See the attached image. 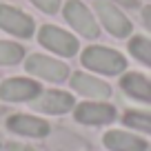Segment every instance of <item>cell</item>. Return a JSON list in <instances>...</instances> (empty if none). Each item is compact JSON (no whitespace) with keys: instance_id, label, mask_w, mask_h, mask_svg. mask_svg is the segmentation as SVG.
<instances>
[{"instance_id":"obj_3","label":"cell","mask_w":151,"mask_h":151,"mask_svg":"<svg viewBox=\"0 0 151 151\" xmlns=\"http://www.w3.org/2000/svg\"><path fill=\"white\" fill-rule=\"evenodd\" d=\"M24 69L31 76L42 78V80H49V82H62V80H67V76H69V67H67L65 62H58V60H53V58H49V56H40V53L29 56L27 62H24Z\"/></svg>"},{"instance_id":"obj_21","label":"cell","mask_w":151,"mask_h":151,"mask_svg":"<svg viewBox=\"0 0 151 151\" xmlns=\"http://www.w3.org/2000/svg\"><path fill=\"white\" fill-rule=\"evenodd\" d=\"M147 151H151V147H149V149H147Z\"/></svg>"},{"instance_id":"obj_11","label":"cell","mask_w":151,"mask_h":151,"mask_svg":"<svg viewBox=\"0 0 151 151\" xmlns=\"http://www.w3.org/2000/svg\"><path fill=\"white\" fill-rule=\"evenodd\" d=\"M7 127L16 133H22V136H29V138H45L51 127H49L47 120H40L36 116H22V113H16L7 120Z\"/></svg>"},{"instance_id":"obj_19","label":"cell","mask_w":151,"mask_h":151,"mask_svg":"<svg viewBox=\"0 0 151 151\" xmlns=\"http://www.w3.org/2000/svg\"><path fill=\"white\" fill-rule=\"evenodd\" d=\"M7 151H36V149L24 147V145H16V142H9V145H7Z\"/></svg>"},{"instance_id":"obj_6","label":"cell","mask_w":151,"mask_h":151,"mask_svg":"<svg viewBox=\"0 0 151 151\" xmlns=\"http://www.w3.org/2000/svg\"><path fill=\"white\" fill-rule=\"evenodd\" d=\"M0 29H5L11 36H18V38H31L36 22H33L31 16H27L24 11L16 9V7L0 5Z\"/></svg>"},{"instance_id":"obj_8","label":"cell","mask_w":151,"mask_h":151,"mask_svg":"<svg viewBox=\"0 0 151 151\" xmlns=\"http://www.w3.org/2000/svg\"><path fill=\"white\" fill-rule=\"evenodd\" d=\"M40 96V85L29 78H9L0 85V98L7 102H27Z\"/></svg>"},{"instance_id":"obj_18","label":"cell","mask_w":151,"mask_h":151,"mask_svg":"<svg viewBox=\"0 0 151 151\" xmlns=\"http://www.w3.org/2000/svg\"><path fill=\"white\" fill-rule=\"evenodd\" d=\"M142 20H145V27L151 31V7H145V9H142Z\"/></svg>"},{"instance_id":"obj_13","label":"cell","mask_w":151,"mask_h":151,"mask_svg":"<svg viewBox=\"0 0 151 151\" xmlns=\"http://www.w3.org/2000/svg\"><path fill=\"white\" fill-rule=\"evenodd\" d=\"M122 89L127 91L131 98L142 100V102H151V80H147L142 73H127L120 80Z\"/></svg>"},{"instance_id":"obj_7","label":"cell","mask_w":151,"mask_h":151,"mask_svg":"<svg viewBox=\"0 0 151 151\" xmlns=\"http://www.w3.org/2000/svg\"><path fill=\"white\" fill-rule=\"evenodd\" d=\"M31 107L36 111H45L51 113V116H62V113L71 111L73 109V96L67 93V91H40V96L31 100Z\"/></svg>"},{"instance_id":"obj_16","label":"cell","mask_w":151,"mask_h":151,"mask_svg":"<svg viewBox=\"0 0 151 151\" xmlns=\"http://www.w3.org/2000/svg\"><path fill=\"white\" fill-rule=\"evenodd\" d=\"M129 51H131L133 58H138L140 62H145V65L151 67V40H147V38L142 36H136L129 40Z\"/></svg>"},{"instance_id":"obj_17","label":"cell","mask_w":151,"mask_h":151,"mask_svg":"<svg viewBox=\"0 0 151 151\" xmlns=\"http://www.w3.org/2000/svg\"><path fill=\"white\" fill-rule=\"evenodd\" d=\"M31 2L45 14H58L60 9V0H31Z\"/></svg>"},{"instance_id":"obj_20","label":"cell","mask_w":151,"mask_h":151,"mask_svg":"<svg viewBox=\"0 0 151 151\" xmlns=\"http://www.w3.org/2000/svg\"><path fill=\"white\" fill-rule=\"evenodd\" d=\"M122 7H129V9H136L138 7V0H118Z\"/></svg>"},{"instance_id":"obj_12","label":"cell","mask_w":151,"mask_h":151,"mask_svg":"<svg viewBox=\"0 0 151 151\" xmlns=\"http://www.w3.org/2000/svg\"><path fill=\"white\" fill-rule=\"evenodd\" d=\"M102 140L109 151H147V147H149L142 138L124 133V131H109L104 133Z\"/></svg>"},{"instance_id":"obj_14","label":"cell","mask_w":151,"mask_h":151,"mask_svg":"<svg viewBox=\"0 0 151 151\" xmlns=\"http://www.w3.org/2000/svg\"><path fill=\"white\" fill-rule=\"evenodd\" d=\"M24 56V49L16 42H5L0 40V67H11L18 65Z\"/></svg>"},{"instance_id":"obj_2","label":"cell","mask_w":151,"mask_h":151,"mask_svg":"<svg viewBox=\"0 0 151 151\" xmlns=\"http://www.w3.org/2000/svg\"><path fill=\"white\" fill-rule=\"evenodd\" d=\"M38 40H40L42 47L51 49L53 53L65 56V58L76 56V51H78V47H80L78 40H76L71 33H67L65 29H60V27H53V24H45V27H40Z\"/></svg>"},{"instance_id":"obj_5","label":"cell","mask_w":151,"mask_h":151,"mask_svg":"<svg viewBox=\"0 0 151 151\" xmlns=\"http://www.w3.org/2000/svg\"><path fill=\"white\" fill-rule=\"evenodd\" d=\"M65 18L76 31L85 38H98L100 29H98V22L93 20V14L87 9V5H82L80 0H69L65 5Z\"/></svg>"},{"instance_id":"obj_15","label":"cell","mask_w":151,"mask_h":151,"mask_svg":"<svg viewBox=\"0 0 151 151\" xmlns=\"http://www.w3.org/2000/svg\"><path fill=\"white\" fill-rule=\"evenodd\" d=\"M124 124L129 129H138V131H147L151 133V111H127L124 113Z\"/></svg>"},{"instance_id":"obj_10","label":"cell","mask_w":151,"mask_h":151,"mask_svg":"<svg viewBox=\"0 0 151 151\" xmlns=\"http://www.w3.org/2000/svg\"><path fill=\"white\" fill-rule=\"evenodd\" d=\"M71 89L78 91L80 96H87V98H93V100H107L111 96V87L107 82L98 80L89 73H82V71H76L71 76Z\"/></svg>"},{"instance_id":"obj_4","label":"cell","mask_w":151,"mask_h":151,"mask_svg":"<svg viewBox=\"0 0 151 151\" xmlns=\"http://www.w3.org/2000/svg\"><path fill=\"white\" fill-rule=\"evenodd\" d=\"M93 7H96V11H98V16H100V22L104 24V29H107L111 36L127 38L129 33H131V22H129V18L113 5V2H109V0H96Z\"/></svg>"},{"instance_id":"obj_9","label":"cell","mask_w":151,"mask_h":151,"mask_svg":"<svg viewBox=\"0 0 151 151\" xmlns=\"http://www.w3.org/2000/svg\"><path fill=\"white\" fill-rule=\"evenodd\" d=\"M73 116L82 124H109L116 120V109L104 102H82L76 107Z\"/></svg>"},{"instance_id":"obj_1","label":"cell","mask_w":151,"mask_h":151,"mask_svg":"<svg viewBox=\"0 0 151 151\" xmlns=\"http://www.w3.org/2000/svg\"><path fill=\"white\" fill-rule=\"evenodd\" d=\"M80 60L87 69H93L98 73H107V76H118L127 69V60L122 53L107 47H87L82 51Z\"/></svg>"}]
</instances>
